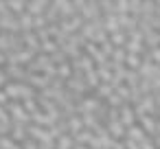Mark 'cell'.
<instances>
[{
  "mask_svg": "<svg viewBox=\"0 0 160 149\" xmlns=\"http://www.w3.org/2000/svg\"><path fill=\"white\" fill-rule=\"evenodd\" d=\"M7 92H9V97H31L33 94V90H29L24 86H9Z\"/></svg>",
  "mask_w": 160,
  "mask_h": 149,
  "instance_id": "cell-1",
  "label": "cell"
},
{
  "mask_svg": "<svg viewBox=\"0 0 160 149\" xmlns=\"http://www.w3.org/2000/svg\"><path fill=\"white\" fill-rule=\"evenodd\" d=\"M46 5H48V2H29V5H27V7H29V16H35V13H42Z\"/></svg>",
  "mask_w": 160,
  "mask_h": 149,
  "instance_id": "cell-2",
  "label": "cell"
},
{
  "mask_svg": "<svg viewBox=\"0 0 160 149\" xmlns=\"http://www.w3.org/2000/svg\"><path fill=\"white\" fill-rule=\"evenodd\" d=\"M7 7H9V11H13V13H22L24 11V2H7Z\"/></svg>",
  "mask_w": 160,
  "mask_h": 149,
  "instance_id": "cell-3",
  "label": "cell"
},
{
  "mask_svg": "<svg viewBox=\"0 0 160 149\" xmlns=\"http://www.w3.org/2000/svg\"><path fill=\"white\" fill-rule=\"evenodd\" d=\"M112 42H114V44H123V42H125V35H114Z\"/></svg>",
  "mask_w": 160,
  "mask_h": 149,
  "instance_id": "cell-4",
  "label": "cell"
},
{
  "mask_svg": "<svg viewBox=\"0 0 160 149\" xmlns=\"http://www.w3.org/2000/svg\"><path fill=\"white\" fill-rule=\"evenodd\" d=\"M0 101H5V92H0Z\"/></svg>",
  "mask_w": 160,
  "mask_h": 149,
  "instance_id": "cell-5",
  "label": "cell"
}]
</instances>
